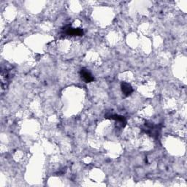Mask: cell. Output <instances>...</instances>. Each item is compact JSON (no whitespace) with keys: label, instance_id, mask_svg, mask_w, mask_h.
<instances>
[{"label":"cell","instance_id":"6da1fadb","mask_svg":"<svg viewBox=\"0 0 187 187\" xmlns=\"http://www.w3.org/2000/svg\"><path fill=\"white\" fill-rule=\"evenodd\" d=\"M64 32L69 36H82L83 35V31L80 29L72 28L71 26H67L64 29Z\"/></svg>","mask_w":187,"mask_h":187},{"label":"cell","instance_id":"7a4b0ae2","mask_svg":"<svg viewBox=\"0 0 187 187\" xmlns=\"http://www.w3.org/2000/svg\"><path fill=\"white\" fill-rule=\"evenodd\" d=\"M81 77H83L84 81L86 82H92L94 81V77L92 76V75L91 74V72L86 69H82L81 71Z\"/></svg>","mask_w":187,"mask_h":187},{"label":"cell","instance_id":"3957f363","mask_svg":"<svg viewBox=\"0 0 187 187\" xmlns=\"http://www.w3.org/2000/svg\"><path fill=\"white\" fill-rule=\"evenodd\" d=\"M121 89H122V92L124 93V94L125 96L130 95L133 92L132 87L131 86L130 84H129L128 83H125V82H124V83H122Z\"/></svg>","mask_w":187,"mask_h":187}]
</instances>
